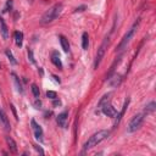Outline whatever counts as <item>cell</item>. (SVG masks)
Here are the masks:
<instances>
[{
	"label": "cell",
	"mask_w": 156,
	"mask_h": 156,
	"mask_svg": "<svg viewBox=\"0 0 156 156\" xmlns=\"http://www.w3.org/2000/svg\"><path fill=\"white\" fill-rule=\"evenodd\" d=\"M53 78L55 79V82H57V83H60V82H61V80H60V78L57 77V76H55V75H53Z\"/></svg>",
	"instance_id": "cell-30"
},
{
	"label": "cell",
	"mask_w": 156,
	"mask_h": 156,
	"mask_svg": "<svg viewBox=\"0 0 156 156\" xmlns=\"http://www.w3.org/2000/svg\"><path fill=\"white\" fill-rule=\"evenodd\" d=\"M88 45H89V36H88V33L84 32L83 36H82V48H83L84 50H87Z\"/></svg>",
	"instance_id": "cell-17"
},
{
	"label": "cell",
	"mask_w": 156,
	"mask_h": 156,
	"mask_svg": "<svg viewBox=\"0 0 156 156\" xmlns=\"http://www.w3.org/2000/svg\"><path fill=\"white\" fill-rule=\"evenodd\" d=\"M46 96L49 98V99H56V93L53 92V90H49V92H46Z\"/></svg>",
	"instance_id": "cell-24"
},
{
	"label": "cell",
	"mask_w": 156,
	"mask_h": 156,
	"mask_svg": "<svg viewBox=\"0 0 156 156\" xmlns=\"http://www.w3.org/2000/svg\"><path fill=\"white\" fill-rule=\"evenodd\" d=\"M32 93H33L34 98L39 99V96H40V92H39V88L37 87V84H32Z\"/></svg>",
	"instance_id": "cell-22"
},
{
	"label": "cell",
	"mask_w": 156,
	"mask_h": 156,
	"mask_svg": "<svg viewBox=\"0 0 156 156\" xmlns=\"http://www.w3.org/2000/svg\"><path fill=\"white\" fill-rule=\"evenodd\" d=\"M103 113L105 115V116H108V117H115L117 115V111H116V109H115L112 105L105 104L103 106Z\"/></svg>",
	"instance_id": "cell-7"
},
{
	"label": "cell",
	"mask_w": 156,
	"mask_h": 156,
	"mask_svg": "<svg viewBox=\"0 0 156 156\" xmlns=\"http://www.w3.org/2000/svg\"><path fill=\"white\" fill-rule=\"evenodd\" d=\"M59 39H60V44H61V48L63 49L65 53H68L70 51V43L68 40L66 39L65 36H59Z\"/></svg>",
	"instance_id": "cell-13"
},
{
	"label": "cell",
	"mask_w": 156,
	"mask_h": 156,
	"mask_svg": "<svg viewBox=\"0 0 156 156\" xmlns=\"http://www.w3.org/2000/svg\"><path fill=\"white\" fill-rule=\"evenodd\" d=\"M51 62L55 65L56 67H59V68H62V63H61V60H60V55L57 51H54L51 54Z\"/></svg>",
	"instance_id": "cell-12"
},
{
	"label": "cell",
	"mask_w": 156,
	"mask_h": 156,
	"mask_svg": "<svg viewBox=\"0 0 156 156\" xmlns=\"http://www.w3.org/2000/svg\"><path fill=\"white\" fill-rule=\"evenodd\" d=\"M109 135H110V130H106V129H103V130H99V132L94 133V134L85 142V144L83 145L84 151H88V150H90V149H93L94 146H96L98 144H100L103 140H105V139L108 138Z\"/></svg>",
	"instance_id": "cell-1"
},
{
	"label": "cell",
	"mask_w": 156,
	"mask_h": 156,
	"mask_svg": "<svg viewBox=\"0 0 156 156\" xmlns=\"http://www.w3.org/2000/svg\"><path fill=\"white\" fill-rule=\"evenodd\" d=\"M34 149H36L38 152H40L42 155H44V151H43V149H42V147H40V146H38V145H34Z\"/></svg>",
	"instance_id": "cell-27"
},
{
	"label": "cell",
	"mask_w": 156,
	"mask_h": 156,
	"mask_svg": "<svg viewBox=\"0 0 156 156\" xmlns=\"http://www.w3.org/2000/svg\"><path fill=\"white\" fill-rule=\"evenodd\" d=\"M87 9V6L85 5H82L79 7H77V9H75V12H82V11H84Z\"/></svg>",
	"instance_id": "cell-25"
},
{
	"label": "cell",
	"mask_w": 156,
	"mask_h": 156,
	"mask_svg": "<svg viewBox=\"0 0 156 156\" xmlns=\"http://www.w3.org/2000/svg\"><path fill=\"white\" fill-rule=\"evenodd\" d=\"M110 96H111V93L105 94V95L103 96V99L99 101V104H98V106H99V108H103V106H104L105 104H108V101L110 100Z\"/></svg>",
	"instance_id": "cell-18"
},
{
	"label": "cell",
	"mask_w": 156,
	"mask_h": 156,
	"mask_svg": "<svg viewBox=\"0 0 156 156\" xmlns=\"http://www.w3.org/2000/svg\"><path fill=\"white\" fill-rule=\"evenodd\" d=\"M31 125H32V129H33V132H34V137L38 139L39 142H43V129H42V127L36 122V120H32Z\"/></svg>",
	"instance_id": "cell-6"
},
{
	"label": "cell",
	"mask_w": 156,
	"mask_h": 156,
	"mask_svg": "<svg viewBox=\"0 0 156 156\" xmlns=\"http://www.w3.org/2000/svg\"><path fill=\"white\" fill-rule=\"evenodd\" d=\"M67 117H68V112L67 111L61 112L56 118L57 125H59L60 127H65V126H66V122H67Z\"/></svg>",
	"instance_id": "cell-8"
},
{
	"label": "cell",
	"mask_w": 156,
	"mask_h": 156,
	"mask_svg": "<svg viewBox=\"0 0 156 156\" xmlns=\"http://www.w3.org/2000/svg\"><path fill=\"white\" fill-rule=\"evenodd\" d=\"M60 105H61V101L60 100L54 99V106H60Z\"/></svg>",
	"instance_id": "cell-29"
},
{
	"label": "cell",
	"mask_w": 156,
	"mask_h": 156,
	"mask_svg": "<svg viewBox=\"0 0 156 156\" xmlns=\"http://www.w3.org/2000/svg\"><path fill=\"white\" fill-rule=\"evenodd\" d=\"M109 42H110V37L108 36V37H105V39L103 40L101 45L99 46V49H98V53H96L95 60H94V65H93L95 70L99 67V65H100V62H101V60H103V57H104V55H105V53H106V49H108Z\"/></svg>",
	"instance_id": "cell-4"
},
{
	"label": "cell",
	"mask_w": 156,
	"mask_h": 156,
	"mask_svg": "<svg viewBox=\"0 0 156 156\" xmlns=\"http://www.w3.org/2000/svg\"><path fill=\"white\" fill-rule=\"evenodd\" d=\"M0 33H1V36H3V38L5 40L9 38V29H7L6 23L4 22V20L1 17H0Z\"/></svg>",
	"instance_id": "cell-11"
},
{
	"label": "cell",
	"mask_w": 156,
	"mask_h": 156,
	"mask_svg": "<svg viewBox=\"0 0 156 156\" xmlns=\"http://www.w3.org/2000/svg\"><path fill=\"white\" fill-rule=\"evenodd\" d=\"M63 9V5L61 3H57L55 4L53 7H50L43 16H42V20H40V23L42 24H48V23H51L53 21H55L57 17L60 16V14L62 12Z\"/></svg>",
	"instance_id": "cell-2"
},
{
	"label": "cell",
	"mask_w": 156,
	"mask_h": 156,
	"mask_svg": "<svg viewBox=\"0 0 156 156\" xmlns=\"http://www.w3.org/2000/svg\"><path fill=\"white\" fill-rule=\"evenodd\" d=\"M11 76H12V78H14V82H15V85H16V90H17L19 93H23V87H22V84H21V82H20V78L17 77V75L16 73H11Z\"/></svg>",
	"instance_id": "cell-15"
},
{
	"label": "cell",
	"mask_w": 156,
	"mask_h": 156,
	"mask_svg": "<svg viewBox=\"0 0 156 156\" xmlns=\"http://www.w3.org/2000/svg\"><path fill=\"white\" fill-rule=\"evenodd\" d=\"M155 109H156V104H155V101H151V103H149L145 106V112L146 113H151V112L155 111Z\"/></svg>",
	"instance_id": "cell-19"
},
{
	"label": "cell",
	"mask_w": 156,
	"mask_h": 156,
	"mask_svg": "<svg viewBox=\"0 0 156 156\" xmlns=\"http://www.w3.org/2000/svg\"><path fill=\"white\" fill-rule=\"evenodd\" d=\"M128 105H129V99H127L126 101H125V105H123V108H122V110H121V112L117 115V117H116V121H115V127H117L118 125H120V122H121V120H122V117H123V115H125V112H126V110H127V108H128Z\"/></svg>",
	"instance_id": "cell-9"
},
{
	"label": "cell",
	"mask_w": 156,
	"mask_h": 156,
	"mask_svg": "<svg viewBox=\"0 0 156 156\" xmlns=\"http://www.w3.org/2000/svg\"><path fill=\"white\" fill-rule=\"evenodd\" d=\"M0 123L4 126V128L6 129V130H10L11 129V126H10V123H9V120H7V117H6V115H5V112L0 109Z\"/></svg>",
	"instance_id": "cell-10"
},
{
	"label": "cell",
	"mask_w": 156,
	"mask_h": 156,
	"mask_svg": "<svg viewBox=\"0 0 156 156\" xmlns=\"http://www.w3.org/2000/svg\"><path fill=\"white\" fill-rule=\"evenodd\" d=\"M11 9H12V0H9V1L6 3V5H5L3 12H7L9 10H11Z\"/></svg>",
	"instance_id": "cell-23"
},
{
	"label": "cell",
	"mask_w": 156,
	"mask_h": 156,
	"mask_svg": "<svg viewBox=\"0 0 156 156\" xmlns=\"http://www.w3.org/2000/svg\"><path fill=\"white\" fill-rule=\"evenodd\" d=\"M40 105H42V103L37 100V103H36V106H39V108H40Z\"/></svg>",
	"instance_id": "cell-31"
},
{
	"label": "cell",
	"mask_w": 156,
	"mask_h": 156,
	"mask_svg": "<svg viewBox=\"0 0 156 156\" xmlns=\"http://www.w3.org/2000/svg\"><path fill=\"white\" fill-rule=\"evenodd\" d=\"M5 54H6V56H7V59H9V61L12 63V65H17V61H16V59L14 57V55H12V53L10 51V49H6L5 50Z\"/></svg>",
	"instance_id": "cell-20"
},
{
	"label": "cell",
	"mask_w": 156,
	"mask_h": 156,
	"mask_svg": "<svg viewBox=\"0 0 156 156\" xmlns=\"http://www.w3.org/2000/svg\"><path fill=\"white\" fill-rule=\"evenodd\" d=\"M144 117H145V113H138L135 116L130 120V122L128 123V132L129 133H134L135 130H138L139 128L142 127L143 122H144Z\"/></svg>",
	"instance_id": "cell-5"
},
{
	"label": "cell",
	"mask_w": 156,
	"mask_h": 156,
	"mask_svg": "<svg viewBox=\"0 0 156 156\" xmlns=\"http://www.w3.org/2000/svg\"><path fill=\"white\" fill-rule=\"evenodd\" d=\"M6 143H7V145H9V149H10L11 152H14V154L17 152V145H16V142L11 137L6 138Z\"/></svg>",
	"instance_id": "cell-14"
},
{
	"label": "cell",
	"mask_w": 156,
	"mask_h": 156,
	"mask_svg": "<svg viewBox=\"0 0 156 156\" xmlns=\"http://www.w3.org/2000/svg\"><path fill=\"white\" fill-rule=\"evenodd\" d=\"M139 23H140V21L138 20V21L133 24V26L128 29V32L125 34V37L122 38L121 43L118 44V46H117V49H116V51H122L123 49H126V48H127V45H128V44H129V42H130V39L133 38L134 33L137 32V29H138V27H139Z\"/></svg>",
	"instance_id": "cell-3"
},
{
	"label": "cell",
	"mask_w": 156,
	"mask_h": 156,
	"mask_svg": "<svg viewBox=\"0 0 156 156\" xmlns=\"http://www.w3.org/2000/svg\"><path fill=\"white\" fill-rule=\"evenodd\" d=\"M109 79H111V80H110V84H111V85H113V87L118 85V84L121 83V80H122L121 76H115L113 78H109Z\"/></svg>",
	"instance_id": "cell-21"
},
{
	"label": "cell",
	"mask_w": 156,
	"mask_h": 156,
	"mask_svg": "<svg viewBox=\"0 0 156 156\" xmlns=\"http://www.w3.org/2000/svg\"><path fill=\"white\" fill-rule=\"evenodd\" d=\"M14 37H15L16 45L21 48V46H22V43H23V33H22V32H20V31H16L15 34H14Z\"/></svg>",
	"instance_id": "cell-16"
},
{
	"label": "cell",
	"mask_w": 156,
	"mask_h": 156,
	"mask_svg": "<svg viewBox=\"0 0 156 156\" xmlns=\"http://www.w3.org/2000/svg\"><path fill=\"white\" fill-rule=\"evenodd\" d=\"M11 109H12V112H14V115H15L16 120H19V117H17V113H16V110H15V108H14V105H12V104H11Z\"/></svg>",
	"instance_id": "cell-28"
},
{
	"label": "cell",
	"mask_w": 156,
	"mask_h": 156,
	"mask_svg": "<svg viewBox=\"0 0 156 156\" xmlns=\"http://www.w3.org/2000/svg\"><path fill=\"white\" fill-rule=\"evenodd\" d=\"M28 57H29V60L32 63H36L34 61V57H33V53H32V50H28Z\"/></svg>",
	"instance_id": "cell-26"
}]
</instances>
